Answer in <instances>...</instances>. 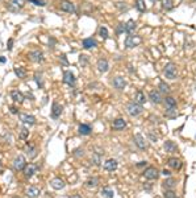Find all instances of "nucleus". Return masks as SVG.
Returning a JSON list of instances; mask_svg holds the SVG:
<instances>
[{
  "label": "nucleus",
  "instance_id": "1",
  "mask_svg": "<svg viewBox=\"0 0 196 198\" xmlns=\"http://www.w3.org/2000/svg\"><path fill=\"white\" fill-rule=\"evenodd\" d=\"M163 73H165L166 75V78L168 79H175L176 78V75H178V70H176V65L173 62H170L166 65L165 70H163Z\"/></svg>",
  "mask_w": 196,
  "mask_h": 198
},
{
  "label": "nucleus",
  "instance_id": "2",
  "mask_svg": "<svg viewBox=\"0 0 196 198\" xmlns=\"http://www.w3.org/2000/svg\"><path fill=\"white\" fill-rule=\"evenodd\" d=\"M126 110H128V114L130 116H138L142 112L143 108H142V104H138L136 102H133V103H129L126 106Z\"/></svg>",
  "mask_w": 196,
  "mask_h": 198
},
{
  "label": "nucleus",
  "instance_id": "3",
  "mask_svg": "<svg viewBox=\"0 0 196 198\" xmlns=\"http://www.w3.org/2000/svg\"><path fill=\"white\" fill-rule=\"evenodd\" d=\"M158 176H159V173H158V170L154 167H148L146 169L143 170V177L146 178V180H149V181L157 180Z\"/></svg>",
  "mask_w": 196,
  "mask_h": 198
},
{
  "label": "nucleus",
  "instance_id": "4",
  "mask_svg": "<svg viewBox=\"0 0 196 198\" xmlns=\"http://www.w3.org/2000/svg\"><path fill=\"white\" fill-rule=\"evenodd\" d=\"M138 44H141V37L140 36H137V35H129V37L126 38V41H125V46L126 48H134L137 46Z\"/></svg>",
  "mask_w": 196,
  "mask_h": 198
},
{
  "label": "nucleus",
  "instance_id": "5",
  "mask_svg": "<svg viewBox=\"0 0 196 198\" xmlns=\"http://www.w3.org/2000/svg\"><path fill=\"white\" fill-rule=\"evenodd\" d=\"M28 57H29V60H30V61L37 62V63L43 61V53L41 52V50H38V49L30 50V52L28 53Z\"/></svg>",
  "mask_w": 196,
  "mask_h": 198
},
{
  "label": "nucleus",
  "instance_id": "6",
  "mask_svg": "<svg viewBox=\"0 0 196 198\" xmlns=\"http://www.w3.org/2000/svg\"><path fill=\"white\" fill-rule=\"evenodd\" d=\"M27 0H9V4H8V8L12 12H18L24 5Z\"/></svg>",
  "mask_w": 196,
  "mask_h": 198
},
{
  "label": "nucleus",
  "instance_id": "7",
  "mask_svg": "<svg viewBox=\"0 0 196 198\" xmlns=\"http://www.w3.org/2000/svg\"><path fill=\"white\" fill-rule=\"evenodd\" d=\"M117 160H115V158H108V160L104 161V169L107 172H115L117 169Z\"/></svg>",
  "mask_w": 196,
  "mask_h": 198
},
{
  "label": "nucleus",
  "instance_id": "8",
  "mask_svg": "<svg viewBox=\"0 0 196 198\" xmlns=\"http://www.w3.org/2000/svg\"><path fill=\"white\" fill-rule=\"evenodd\" d=\"M61 9L63 12H67V13H74L75 12V7L71 2H68V0H62L61 2Z\"/></svg>",
  "mask_w": 196,
  "mask_h": 198
},
{
  "label": "nucleus",
  "instance_id": "9",
  "mask_svg": "<svg viewBox=\"0 0 196 198\" xmlns=\"http://www.w3.org/2000/svg\"><path fill=\"white\" fill-rule=\"evenodd\" d=\"M20 120L24 123V124H29V126H33L36 123V118L33 115H29V114H20L18 115Z\"/></svg>",
  "mask_w": 196,
  "mask_h": 198
},
{
  "label": "nucleus",
  "instance_id": "10",
  "mask_svg": "<svg viewBox=\"0 0 196 198\" xmlns=\"http://www.w3.org/2000/svg\"><path fill=\"white\" fill-rule=\"evenodd\" d=\"M134 143H136V145L138 147V148L142 149V151H145L148 148V143L145 142V139H143V136L141 135V133H137V135L134 136Z\"/></svg>",
  "mask_w": 196,
  "mask_h": 198
},
{
  "label": "nucleus",
  "instance_id": "11",
  "mask_svg": "<svg viewBox=\"0 0 196 198\" xmlns=\"http://www.w3.org/2000/svg\"><path fill=\"white\" fill-rule=\"evenodd\" d=\"M149 97H150V99H151V102L153 103H155V104H159V103H162V94L158 91V90H151L150 93H149Z\"/></svg>",
  "mask_w": 196,
  "mask_h": 198
},
{
  "label": "nucleus",
  "instance_id": "12",
  "mask_svg": "<svg viewBox=\"0 0 196 198\" xmlns=\"http://www.w3.org/2000/svg\"><path fill=\"white\" fill-rule=\"evenodd\" d=\"M75 81H77V78H75V75L71 72H65V74H63V82H65L66 85L74 86L75 85Z\"/></svg>",
  "mask_w": 196,
  "mask_h": 198
},
{
  "label": "nucleus",
  "instance_id": "13",
  "mask_svg": "<svg viewBox=\"0 0 196 198\" xmlns=\"http://www.w3.org/2000/svg\"><path fill=\"white\" fill-rule=\"evenodd\" d=\"M25 153H27V156L29 158H34L37 156V148H36V145L34 144H32V143H28L27 147H25Z\"/></svg>",
  "mask_w": 196,
  "mask_h": 198
},
{
  "label": "nucleus",
  "instance_id": "14",
  "mask_svg": "<svg viewBox=\"0 0 196 198\" xmlns=\"http://www.w3.org/2000/svg\"><path fill=\"white\" fill-rule=\"evenodd\" d=\"M13 168H15L16 170H23V169L25 168V157H24L23 155L17 156V157L15 158V161H13Z\"/></svg>",
  "mask_w": 196,
  "mask_h": 198
},
{
  "label": "nucleus",
  "instance_id": "15",
  "mask_svg": "<svg viewBox=\"0 0 196 198\" xmlns=\"http://www.w3.org/2000/svg\"><path fill=\"white\" fill-rule=\"evenodd\" d=\"M37 172V167L34 164H28V165H25V168H24V176L27 177V178H29V177H32L34 173Z\"/></svg>",
  "mask_w": 196,
  "mask_h": 198
},
{
  "label": "nucleus",
  "instance_id": "16",
  "mask_svg": "<svg viewBox=\"0 0 196 198\" xmlns=\"http://www.w3.org/2000/svg\"><path fill=\"white\" fill-rule=\"evenodd\" d=\"M11 98L13 102H16V103H23L24 102V95L21 91H18V90H12L11 91Z\"/></svg>",
  "mask_w": 196,
  "mask_h": 198
},
{
  "label": "nucleus",
  "instance_id": "17",
  "mask_svg": "<svg viewBox=\"0 0 196 198\" xmlns=\"http://www.w3.org/2000/svg\"><path fill=\"white\" fill-rule=\"evenodd\" d=\"M113 86H115V88H117V90H124L125 86H126V82L123 77H116V78L113 79Z\"/></svg>",
  "mask_w": 196,
  "mask_h": 198
},
{
  "label": "nucleus",
  "instance_id": "18",
  "mask_svg": "<svg viewBox=\"0 0 196 198\" xmlns=\"http://www.w3.org/2000/svg\"><path fill=\"white\" fill-rule=\"evenodd\" d=\"M112 127H113V130H117V131H123V130H125V127H126V122L124 119H116V120H113V124H112Z\"/></svg>",
  "mask_w": 196,
  "mask_h": 198
},
{
  "label": "nucleus",
  "instance_id": "19",
  "mask_svg": "<svg viewBox=\"0 0 196 198\" xmlns=\"http://www.w3.org/2000/svg\"><path fill=\"white\" fill-rule=\"evenodd\" d=\"M50 185H52V188L55 190H61V189L65 188V182H63L61 178H53V180L50 181Z\"/></svg>",
  "mask_w": 196,
  "mask_h": 198
},
{
  "label": "nucleus",
  "instance_id": "20",
  "mask_svg": "<svg viewBox=\"0 0 196 198\" xmlns=\"http://www.w3.org/2000/svg\"><path fill=\"white\" fill-rule=\"evenodd\" d=\"M61 114H62V106L58 104V103H54L53 107H52V118H53V119L59 118Z\"/></svg>",
  "mask_w": 196,
  "mask_h": 198
},
{
  "label": "nucleus",
  "instance_id": "21",
  "mask_svg": "<svg viewBox=\"0 0 196 198\" xmlns=\"http://www.w3.org/2000/svg\"><path fill=\"white\" fill-rule=\"evenodd\" d=\"M98 69H99V72H102V73H105L107 70L109 69V63L107 60L102 58V60H99L98 61Z\"/></svg>",
  "mask_w": 196,
  "mask_h": 198
},
{
  "label": "nucleus",
  "instance_id": "22",
  "mask_svg": "<svg viewBox=\"0 0 196 198\" xmlns=\"http://www.w3.org/2000/svg\"><path fill=\"white\" fill-rule=\"evenodd\" d=\"M82 44H83V48H84V49H92V48L96 46V41H95L92 37L84 38L83 42H82Z\"/></svg>",
  "mask_w": 196,
  "mask_h": 198
},
{
  "label": "nucleus",
  "instance_id": "23",
  "mask_svg": "<svg viewBox=\"0 0 196 198\" xmlns=\"http://www.w3.org/2000/svg\"><path fill=\"white\" fill-rule=\"evenodd\" d=\"M27 195L29 198H37L40 195V189L36 188V186H30L27 189Z\"/></svg>",
  "mask_w": 196,
  "mask_h": 198
},
{
  "label": "nucleus",
  "instance_id": "24",
  "mask_svg": "<svg viewBox=\"0 0 196 198\" xmlns=\"http://www.w3.org/2000/svg\"><path fill=\"white\" fill-rule=\"evenodd\" d=\"M175 186H176V180H175V178H173V177L167 178V180L163 182V188H166L167 190H173Z\"/></svg>",
  "mask_w": 196,
  "mask_h": 198
},
{
  "label": "nucleus",
  "instance_id": "25",
  "mask_svg": "<svg viewBox=\"0 0 196 198\" xmlns=\"http://www.w3.org/2000/svg\"><path fill=\"white\" fill-rule=\"evenodd\" d=\"M168 167L178 170V169L182 168V161L179 160V158H174L173 157V158H170V160H168Z\"/></svg>",
  "mask_w": 196,
  "mask_h": 198
},
{
  "label": "nucleus",
  "instance_id": "26",
  "mask_svg": "<svg viewBox=\"0 0 196 198\" xmlns=\"http://www.w3.org/2000/svg\"><path fill=\"white\" fill-rule=\"evenodd\" d=\"M134 30H136V21L134 20H129L128 23L125 24V32H126V33H129V35H132Z\"/></svg>",
  "mask_w": 196,
  "mask_h": 198
},
{
  "label": "nucleus",
  "instance_id": "27",
  "mask_svg": "<svg viewBox=\"0 0 196 198\" xmlns=\"http://www.w3.org/2000/svg\"><path fill=\"white\" fill-rule=\"evenodd\" d=\"M79 133H80V135H83V136L90 135V133H91V127L88 124H80L79 126Z\"/></svg>",
  "mask_w": 196,
  "mask_h": 198
},
{
  "label": "nucleus",
  "instance_id": "28",
  "mask_svg": "<svg viewBox=\"0 0 196 198\" xmlns=\"http://www.w3.org/2000/svg\"><path fill=\"white\" fill-rule=\"evenodd\" d=\"M136 103H138V104H143L145 102H146V98H145V94L142 93V91H137L136 93Z\"/></svg>",
  "mask_w": 196,
  "mask_h": 198
},
{
  "label": "nucleus",
  "instance_id": "29",
  "mask_svg": "<svg viewBox=\"0 0 196 198\" xmlns=\"http://www.w3.org/2000/svg\"><path fill=\"white\" fill-rule=\"evenodd\" d=\"M165 149H166V152H175L176 149H178V147L175 145V143L167 140V142H165Z\"/></svg>",
  "mask_w": 196,
  "mask_h": 198
},
{
  "label": "nucleus",
  "instance_id": "30",
  "mask_svg": "<svg viewBox=\"0 0 196 198\" xmlns=\"http://www.w3.org/2000/svg\"><path fill=\"white\" fill-rule=\"evenodd\" d=\"M165 104L167 108H176V100L173 97H167L165 98Z\"/></svg>",
  "mask_w": 196,
  "mask_h": 198
},
{
  "label": "nucleus",
  "instance_id": "31",
  "mask_svg": "<svg viewBox=\"0 0 196 198\" xmlns=\"http://www.w3.org/2000/svg\"><path fill=\"white\" fill-rule=\"evenodd\" d=\"M102 198H113V190L109 188H104L102 189Z\"/></svg>",
  "mask_w": 196,
  "mask_h": 198
},
{
  "label": "nucleus",
  "instance_id": "32",
  "mask_svg": "<svg viewBox=\"0 0 196 198\" xmlns=\"http://www.w3.org/2000/svg\"><path fill=\"white\" fill-rule=\"evenodd\" d=\"M170 90H171V88H170V86L166 83V82H162L161 81V83H159V93L161 94H168Z\"/></svg>",
  "mask_w": 196,
  "mask_h": 198
},
{
  "label": "nucleus",
  "instance_id": "33",
  "mask_svg": "<svg viewBox=\"0 0 196 198\" xmlns=\"http://www.w3.org/2000/svg\"><path fill=\"white\" fill-rule=\"evenodd\" d=\"M162 7L166 11H171L174 7V2L173 0H162Z\"/></svg>",
  "mask_w": 196,
  "mask_h": 198
},
{
  "label": "nucleus",
  "instance_id": "34",
  "mask_svg": "<svg viewBox=\"0 0 196 198\" xmlns=\"http://www.w3.org/2000/svg\"><path fill=\"white\" fill-rule=\"evenodd\" d=\"M15 74L17 78H25V75H27V70L25 67H16L15 69Z\"/></svg>",
  "mask_w": 196,
  "mask_h": 198
},
{
  "label": "nucleus",
  "instance_id": "35",
  "mask_svg": "<svg viewBox=\"0 0 196 198\" xmlns=\"http://www.w3.org/2000/svg\"><path fill=\"white\" fill-rule=\"evenodd\" d=\"M98 184H99L98 178H96V177H91V178H88V180L86 181V186H88V188H95Z\"/></svg>",
  "mask_w": 196,
  "mask_h": 198
},
{
  "label": "nucleus",
  "instance_id": "36",
  "mask_svg": "<svg viewBox=\"0 0 196 198\" xmlns=\"http://www.w3.org/2000/svg\"><path fill=\"white\" fill-rule=\"evenodd\" d=\"M18 136H20L21 140H27L28 136H29V130L25 128V127H23V128L20 130V133H18Z\"/></svg>",
  "mask_w": 196,
  "mask_h": 198
},
{
  "label": "nucleus",
  "instance_id": "37",
  "mask_svg": "<svg viewBox=\"0 0 196 198\" xmlns=\"http://www.w3.org/2000/svg\"><path fill=\"white\" fill-rule=\"evenodd\" d=\"M92 163L99 167V165L102 164V155H99L98 152H96V153H93V156H92Z\"/></svg>",
  "mask_w": 196,
  "mask_h": 198
},
{
  "label": "nucleus",
  "instance_id": "38",
  "mask_svg": "<svg viewBox=\"0 0 196 198\" xmlns=\"http://www.w3.org/2000/svg\"><path fill=\"white\" fill-rule=\"evenodd\" d=\"M136 7L140 12H145L146 11V7H145V2L143 0H136Z\"/></svg>",
  "mask_w": 196,
  "mask_h": 198
},
{
  "label": "nucleus",
  "instance_id": "39",
  "mask_svg": "<svg viewBox=\"0 0 196 198\" xmlns=\"http://www.w3.org/2000/svg\"><path fill=\"white\" fill-rule=\"evenodd\" d=\"M166 116H168V118H176V116H178L176 108H167V110H166Z\"/></svg>",
  "mask_w": 196,
  "mask_h": 198
},
{
  "label": "nucleus",
  "instance_id": "40",
  "mask_svg": "<svg viewBox=\"0 0 196 198\" xmlns=\"http://www.w3.org/2000/svg\"><path fill=\"white\" fill-rule=\"evenodd\" d=\"M99 35L102 36V38H104V40H105V38L108 37V29H107L105 27H102V28L99 29Z\"/></svg>",
  "mask_w": 196,
  "mask_h": 198
},
{
  "label": "nucleus",
  "instance_id": "41",
  "mask_svg": "<svg viewBox=\"0 0 196 198\" xmlns=\"http://www.w3.org/2000/svg\"><path fill=\"white\" fill-rule=\"evenodd\" d=\"M163 195H165V198H178L175 194V191H173V190H166Z\"/></svg>",
  "mask_w": 196,
  "mask_h": 198
},
{
  "label": "nucleus",
  "instance_id": "42",
  "mask_svg": "<svg viewBox=\"0 0 196 198\" xmlns=\"http://www.w3.org/2000/svg\"><path fill=\"white\" fill-rule=\"evenodd\" d=\"M29 3H33L36 5H40V7H43V5H46V3L43 2V0H28Z\"/></svg>",
  "mask_w": 196,
  "mask_h": 198
},
{
  "label": "nucleus",
  "instance_id": "43",
  "mask_svg": "<svg viewBox=\"0 0 196 198\" xmlns=\"http://www.w3.org/2000/svg\"><path fill=\"white\" fill-rule=\"evenodd\" d=\"M123 32H125V24L120 23V24H118V27L116 28V33L120 35V33H123Z\"/></svg>",
  "mask_w": 196,
  "mask_h": 198
},
{
  "label": "nucleus",
  "instance_id": "44",
  "mask_svg": "<svg viewBox=\"0 0 196 198\" xmlns=\"http://www.w3.org/2000/svg\"><path fill=\"white\" fill-rule=\"evenodd\" d=\"M80 62H82V65H83V66L87 65V57H86L84 54H82V56H80Z\"/></svg>",
  "mask_w": 196,
  "mask_h": 198
},
{
  "label": "nucleus",
  "instance_id": "45",
  "mask_svg": "<svg viewBox=\"0 0 196 198\" xmlns=\"http://www.w3.org/2000/svg\"><path fill=\"white\" fill-rule=\"evenodd\" d=\"M34 79H37V81H38V86H40V87H42V82H41V77H40L38 74H37V75H34Z\"/></svg>",
  "mask_w": 196,
  "mask_h": 198
},
{
  "label": "nucleus",
  "instance_id": "46",
  "mask_svg": "<svg viewBox=\"0 0 196 198\" xmlns=\"http://www.w3.org/2000/svg\"><path fill=\"white\" fill-rule=\"evenodd\" d=\"M146 164H148L146 161H141V163H138V164L136 165V167H137V168H143V167H145V165H146Z\"/></svg>",
  "mask_w": 196,
  "mask_h": 198
},
{
  "label": "nucleus",
  "instance_id": "47",
  "mask_svg": "<svg viewBox=\"0 0 196 198\" xmlns=\"http://www.w3.org/2000/svg\"><path fill=\"white\" fill-rule=\"evenodd\" d=\"M149 137H150V140H153L154 143L157 142V137H155V135H154V133H149Z\"/></svg>",
  "mask_w": 196,
  "mask_h": 198
},
{
  "label": "nucleus",
  "instance_id": "48",
  "mask_svg": "<svg viewBox=\"0 0 196 198\" xmlns=\"http://www.w3.org/2000/svg\"><path fill=\"white\" fill-rule=\"evenodd\" d=\"M12 42H13V40H12V38H9V40H8V49H9V50L12 49Z\"/></svg>",
  "mask_w": 196,
  "mask_h": 198
},
{
  "label": "nucleus",
  "instance_id": "49",
  "mask_svg": "<svg viewBox=\"0 0 196 198\" xmlns=\"http://www.w3.org/2000/svg\"><path fill=\"white\" fill-rule=\"evenodd\" d=\"M11 112L12 114H17V108L16 107H11Z\"/></svg>",
  "mask_w": 196,
  "mask_h": 198
},
{
  "label": "nucleus",
  "instance_id": "50",
  "mask_svg": "<svg viewBox=\"0 0 196 198\" xmlns=\"http://www.w3.org/2000/svg\"><path fill=\"white\" fill-rule=\"evenodd\" d=\"M162 174H165V176H170V174H171V173H170V172H168V170H163V172H162Z\"/></svg>",
  "mask_w": 196,
  "mask_h": 198
},
{
  "label": "nucleus",
  "instance_id": "51",
  "mask_svg": "<svg viewBox=\"0 0 196 198\" xmlns=\"http://www.w3.org/2000/svg\"><path fill=\"white\" fill-rule=\"evenodd\" d=\"M5 61H7V60H5L4 57H0V62H2V63H5Z\"/></svg>",
  "mask_w": 196,
  "mask_h": 198
},
{
  "label": "nucleus",
  "instance_id": "52",
  "mask_svg": "<svg viewBox=\"0 0 196 198\" xmlns=\"http://www.w3.org/2000/svg\"><path fill=\"white\" fill-rule=\"evenodd\" d=\"M70 198H82V197H80L79 194H74V195H71Z\"/></svg>",
  "mask_w": 196,
  "mask_h": 198
},
{
  "label": "nucleus",
  "instance_id": "53",
  "mask_svg": "<svg viewBox=\"0 0 196 198\" xmlns=\"http://www.w3.org/2000/svg\"><path fill=\"white\" fill-rule=\"evenodd\" d=\"M0 169H2V160H0Z\"/></svg>",
  "mask_w": 196,
  "mask_h": 198
},
{
  "label": "nucleus",
  "instance_id": "54",
  "mask_svg": "<svg viewBox=\"0 0 196 198\" xmlns=\"http://www.w3.org/2000/svg\"><path fill=\"white\" fill-rule=\"evenodd\" d=\"M151 2H155V0H151Z\"/></svg>",
  "mask_w": 196,
  "mask_h": 198
},
{
  "label": "nucleus",
  "instance_id": "55",
  "mask_svg": "<svg viewBox=\"0 0 196 198\" xmlns=\"http://www.w3.org/2000/svg\"><path fill=\"white\" fill-rule=\"evenodd\" d=\"M15 198H18V197H15Z\"/></svg>",
  "mask_w": 196,
  "mask_h": 198
},
{
  "label": "nucleus",
  "instance_id": "56",
  "mask_svg": "<svg viewBox=\"0 0 196 198\" xmlns=\"http://www.w3.org/2000/svg\"><path fill=\"white\" fill-rule=\"evenodd\" d=\"M193 2H196V0H193Z\"/></svg>",
  "mask_w": 196,
  "mask_h": 198
}]
</instances>
